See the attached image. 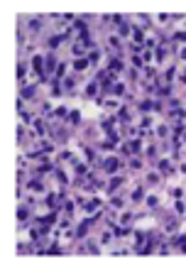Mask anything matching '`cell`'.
<instances>
[{
  "label": "cell",
  "instance_id": "obj_1",
  "mask_svg": "<svg viewBox=\"0 0 186 267\" xmlns=\"http://www.w3.org/2000/svg\"><path fill=\"white\" fill-rule=\"evenodd\" d=\"M32 66L39 71V69H42V56H34V59H32Z\"/></svg>",
  "mask_w": 186,
  "mask_h": 267
},
{
  "label": "cell",
  "instance_id": "obj_2",
  "mask_svg": "<svg viewBox=\"0 0 186 267\" xmlns=\"http://www.w3.org/2000/svg\"><path fill=\"white\" fill-rule=\"evenodd\" d=\"M81 120V113L79 110H71V123H79Z\"/></svg>",
  "mask_w": 186,
  "mask_h": 267
},
{
  "label": "cell",
  "instance_id": "obj_3",
  "mask_svg": "<svg viewBox=\"0 0 186 267\" xmlns=\"http://www.w3.org/2000/svg\"><path fill=\"white\" fill-rule=\"evenodd\" d=\"M88 61H91V59H81V61H76V69H86Z\"/></svg>",
  "mask_w": 186,
  "mask_h": 267
},
{
  "label": "cell",
  "instance_id": "obj_4",
  "mask_svg": "<svg viewBox=\"0 0 186 267\" xmlns=\"http://www.w3.org/2000/svg\"><path fill=\"white\" fill-rule=\"evenodd\" d=\"M44 66H47V71H51V69H54V56H49V59H47V64H44Z\"/></svg>",
  "mask_w": 186,
  "mask_h": 267
},
{
  "label": "cell",
  "instance_id": "obj_5",
  "mask_svg": "<svg viewBox=\"0 0 186 267\" xmlns=\"http://www.w3.org/2000/svg\"><path fill=\"white\" fill-rule=\"evenodd\" d=\"M105 169L113 171V169H115V159H108V162H105Z\"/></svg>",
  "mask_w": 186,
  "mask_h": 267
},
{
  "label": "cell",
  "instance_id": "obj_6",
  "mask_svg": "<svg viewBox=\"0 0 186 267\" xmlns=\"http://www.w3.org/2000/svg\"><path fill=\"white\" fill-rule=\"evenodd\" d=\"M140 196H142V189L137 186V189H135V191H132V199H140Z\"/></svg>",
  "mask_w": 186,
  "mask_h": 267
},
{
  "label": "cell",
  "instance_id": "obj_7",
  "mask_svg": "<svg viewBox=\"0 0 186 267\" xmlns=\"http://www.w3.org/2000/svg\"><path fill=\"white\" fill-rule=\"evenodd\" d=\"M176 39H181V42H186V32H179V34H176Z\"/></svg>",
  "mask_w": 186,
  "mask_h": 267
},
{
  "label": "cell",
  "instance_id": "obj_8",
  "mask_svg": "<svg viewBox=\"0 0 186 267\" xmlns=\"http://www.w3.org/2000/svg\"><path fill=\"white\" fill-rule=\"evenodd\" d=\"M179 56H181V59L186 61V47H181V52H179Z\"/></svg>",
  "mask_w": 186,
  "mask_h": 267
}]
</instances>
